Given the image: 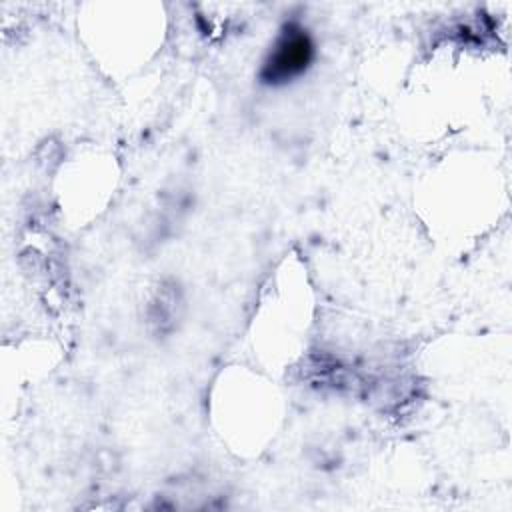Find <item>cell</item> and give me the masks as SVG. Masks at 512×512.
<instances>
[{"label": "cell", "mask_w": 512, "mask_h": 512, "mask_svg": "<svg viewBox=\"0 0 512 512\" xmlns=\"http://www.w3.org/2000/svg\"><path fill=\"white\" fill-rule=\"evenodd\" d=\"M312 56L314 46L306 30L288 24L262 66V80L268 84H284L300 76L312 62Z\"/></svg>", "instance_id": "6da1fadb"}]
</instances>
